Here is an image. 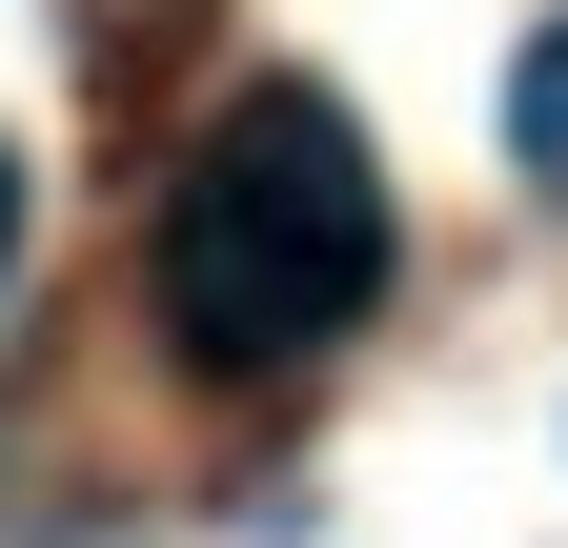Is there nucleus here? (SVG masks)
Here are the masks:
<instances>
[{"label": "nucleus", "mask_w": 568, "mask_h": 548, "mask_svg": "<svg viewBox=\"0 0 568 548\" xmlns=\"http://www.w3.org/2000/svg\"><path fill=\"white\" fill-rule=\"evenodd\" d=\"M163 325L203 366H305L366 325L386 285V163H366V122H345L325 82H244V102H203V143L163 183Z\"/></svg>", "instance_id": "1"}, {"label": "nucleus", "mask_w": 568, "mask_h": 548, "mask_svg": "<svg viewBox=\"0 0 568 548\" xmlns=\"http://www.w3.org/2000/svg\"><path fill=\"white\" fill-rule=\"evenodd\" d=\"M508 143H528V183H568V21H528V61H508Z\"/></svg>", "instance_id": "2"}, {"label": "nucleus", "mask_w": 568, "mask_h": 548, "mask_svg": "<svg viewBox=\"0 0 568 548\" xmlns=\"http://www.w3.org/2000/svg\"><path fill=\"white\" fill-rule=\"evenodd\" d=\"M0 264H21V163H0Z\"/></svg>", "instance_id": "3"}]
</instances>
